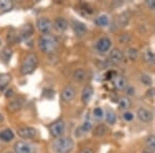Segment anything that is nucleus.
<instances>
[{"mask_svg":"<svg viewBox=\"0 0 155 153\" xmlns=\"http://www.w3.org/2000/svg\"><path fill=\"white\" fill-rule=\"evenodd\" d=\"M38 47L41 52L46 54H52L57 51L59 47V42L56 36L52 34H42L38 39Z\"/></svg>","mask_w":155,"mask_h":153,"instance_id":"f257e3e1","label":"nucleus"},{"mask_svg":"<svg viewBox=\"0 0 155 153\" xmlns=\"http://www.w3.org/2000/svg\"><path fill=\"white\" fill-rule=\"evenodd\" d=\"M52 147L56 153H71L74 150V144L71 138L60 137L53 142Z\"/></svg>","mask_w":155,"mask_h":153,"instance_id":"f03ea898","label":"nucleus"},{"mask_svg":"<svg viewBox=\"0 0 155 153\" xmlns=\"http://www.w3.org/2000/svg\"><path fill=\"white\" fill-rule=\"evenodd\" d=\"M37 56L33 53H29L26 57L24 58L23 62L21 64V72L23 75H30L35 71L37 66Z\"/></svg>","mask_w":155,"mask_h":153,"instance_id":"7ed1b4c3","label":"nucleus"},{"mask_svg":"<svg viewBox=\"0 0 155 153\" xmlns=\"http://www.w3.org/2000/svg\"><path fill=\"white\" fill-rule=\"evenodd\" d=\"M64 130H65V122L62 119H59L55 121L54 123L51 124L50 126V134L53 135L54 138H60L63 135Z\"/></svg>","mask_w":155,"mask_h":153,"instance_id":"20e7f679","label":"nucleus"},{"mask_svg":"<svg viewBox=\"0 0 155 153\" xmlns=\"http://www.w3.org/2000/svg\"><path fill=\"white\" fill-rule=\"evenodd\" d=\"M15 153H34L35 148L29 142L25 141H19L15 144Z\"/></svg>","mask_w":155,"mask_h":153,"instance_id":"39448f33","label":"nucleus"},{"mask_svg":"<svg viewBox=\"0 0 155 153\" xmlns=\"http://www.w3.org/2000/svg\"><path fill=\"white\" fill-rule=\"evenodd\" d=\"M137 116L140 119V121L144 123H150L153 121V113L146 108H140L137 111Z\"/></svg>","mask_w":155,"mask_h":153,"instance_id":"423d86ee","label":"nucleus"},{"mask_svg":"<svg viewBox=\"0 0 155 153\" xmlns=\"http://www.w3.org/2000/svg\"><path fill=\"white\" fill-rule=\"evenodd\" d=\"M36 27L41 33L47 34L51 31L52 29V22L50 21L48 18H45V17H41V18H38L36 21Z\"/></svg>","mask_w":155,"mask_h":153,"instance_id":"0eeeda50","label":"nucleus"},{"mask_svg":"<svg viewBox=\"0 0 155 153\" xmlns=\"http://www.w3.org/2000/svg\"><path fill=\"white\" fill-rule=\"evenodd\" d=\"M112 47V41L107 36L99 38L96 42V50L99 53H107Z\"/></svg>","mask_w":155,"mask_h":153,"instance_id":"6e6552de","label":"nucleus"},{"mask_svg":"<svg viewBox=\"0 0 155 153\" xmlns=\"http://www.w3.org/2000/svg\"><path fill=\"white\" fill-rule=\"evenodd\" d=\"M18 135L22 138V139L30 140V139H33V138L36 135V130L34 129L33 127L24 126V127H21V128L18 129Z\"/></svg>","mask_w":155,"mask_h":153,"instance_id":"1a4fd4ad","label":"nucleus"},{"mask_svg":"<svg viewBox=\"0 0 155 153\" xmlns=\"http://www.w3.org/2000/svg\"><path fill=\"white\" fill-rule=\"evenodd\" d=\"M110 61L114 64H119L124 60V54L120 49H113L110 52Z\"/></svg>","mask_w":155,"mask_h":153,"instance_id":"9d476101","label":"nucleus"},{"mask_svg":"<svg viewBox=\"0 0 155 153\" xmlns=\"http://www.w3.org/2000/svg\"><path fill=\"white\" fill-rule=\"evenodd\" d=\"M76 95V90L71 86H65L61 92V98L64 102H71Z\"/></svg>","mask_w":155,"mask_h":153,"instance_id":"9b49d317","label":"nucleus"},{"mask_svg":"<svg viewBox=\"0 0 155 153\" xmlns=\"http://www.w3.org/2000/svg\"><path fill=\"white\" fill-rule=\"evenodd\" d=\"M74 33L76 35L78 36H84L85 34L87 33L88 29H87V26L85 25L84 23L82 22H79V21H74Z\"/></svg>","mask_w":155,"mask_h":153,"instance_id":"f8f14e48","label":"nucleus"},{"mask_svg":"<svg viewBox=\"0 0 155 153\" xmlns=\"http://www.w3.org/2000/svg\"><path fill=\"white\" fill-rule=\"evenodd\" d=\"M113 84H114V86H115V88H116V89L124 90L126 88V86H127V81H126V79L124 77L117 75V76H115L114 80H113Z\"/></svg>","mask_w":155,"mask_h":153,"instance_id":"ddd939ff","label":"nucleus"},{"mask_svg":"<svg viewBox=\"0 0 155 153\" xmlns=\"http://www.w3.org/2000/svg\"><path fill=\"white\" fill-rule=\"evenodd\" d=\"M67 26H68V24H67V21L64 18H62V17H59V18L55 19L54 27L56 28L57 31H59V32L65 31V30L67 29Z\"/></svg>","mask_w":155,"mask_h":153,"instance_id":"4468645a","label":"nucleus"},{"mask_svg":"<svg viewBox=\"0 0 155 153\" xmlns=\"http://www.w3.org/2000/svg\"><path fill=\"white\" fill-rule=\"evenodd\" d=\"M93 88L91 86H85L83 89V92H82V101L84 104H88L91 99L92 95H93Z\"/></svg>","mask_w":155,"mask_h":153,"instance_id":"2eb2a0df","label":"nucleus"},{"mask_svg":"<svg viewBox=\"0 0 155 153\" xmlns=\"http://www.w3.org/2000/svg\"><path fill=\"white\" fill-rule=\"evenodd\" d=\"M144 61L149 65H154L155 64V53L152 51L151 49H147L143 54Z\"/></svg>","mask_w":155,"mask_h":153,"instance_id":"dca6fc26","label":"nucleus"},{"mask_svg":"<svg viewBox=\"0 0 155 153\" xmlns=\"http://www.w3.org/2000/svg\"><path fill=\"white\" fill-rule=\"evenodd\" d=\"M104 117H106V121L107 124L110 125H114L117 121V115L115 113L114 110L112 109H107L106 111V114H104Z\"/></svg>","mask_w":155,"mask_h":153,"instance_id":"f3484780","label":"nucleus"},{"mask_svg":"<svg viewBox=\"0 0 155 153\" xmlns=\"http://www.w3.org/2000/svg\"><path fill=\"white\" fill-rule=\"evenodd\" d=\"M12 81V77L8 74H1L0 75V91H3L8 86Z\"/></svg>","mask_w":155,"mask_h":153,"instance_id":"a211bd4d","label":"nucleus"},{"mask_svg":"<svg viewBox=\"0 0 155 153\" xmlns=\"http://www.w3.org/2000/svg\"><path fill=\"white\" fill-rule=\"evenodd\" d=\"M14 138H15V135L12 129L6 128V129H3L2 131H0V139L3 142H11Z\"/></svg>","mask_w":155,"mask_h":153,"instance_id":"6ab92c4d","label":"nucleus"},{"mask_svg":"<svg viewBox=\"0 0 155 153\" xmlns=\"http://www.w3.org/2000/svg\"><path fill=\"white\" fill-rule=\"evenodd\" d=\"M22 106H23V100L16 98L9 102L7 108H8V110L11 112H16V111H19V110L22 108Z\"/></svg>","mask_w":155,"mask_h":153,"instance_id":"aec40b11","label":"nucleus"},{"mask_svg":"<svg viewBox=\"0 0 155 153\" xmlns=\"http://www.w3.org/2000/svg\"><path fill=\"white\" fill-rule=\"evenodd\" d=\"M118 107L120 108V110H125V111H127V109H129L131 107V100L126 96L120 97L118 100Z\"/></svg>","mask_w":155,"mask_h":153,"instance_id":"412c9836","label":"nucleus"},{"mask_svg":"<svg viewBox=\"0 0 155 153\" xmlns=\"http://www.w3.org/2000/svg\"><path fill=\"white\" fill-rule=\"evenodd\" d=\"M107 132V127L104 124H98L95 128L93 129V135L96 137H104Z\"/></svg>","mask_w":155,"mask_h":153,"instance_id":"4be33fe9","label":"nucleus"},{"mask_svg":"<svg viewBox=\"0 0 155 153\" xmlns=\"http://www.w3.org/2000/svg\"><path fill=\"white\" fill-rule=\"evenodd\" d=\"M110 23V20L107 18V16L106 15H101V16H98L97 18L95 19V24L97 26L99 27H106Z\"/></svg>","mask_w":155,"mask_h":153,"instance_id":"5701e85b","label":"nucleus"},{"mask_svg":"<svg viewBox=\"0 0 155 153\" xmlns=\"http://www.w3.org/2000/svg\"><path fill=\"white\" fill-rule=\"evenodd\" d=\"M145 144L149 150L155 152V135H150L145 140Z\"/></svg>","mask_w":155,"mask_h":153,"instance_id":"b1692460","label":"nucleus"},{"mask_svg":"<svg viewBox=\"0 0 155 153\" xmlns=\"http://www.w3.org/2000/svg\"><path fill=\"white\" fill-rule=\"evenodd\" d=\"M86 78V72H85L84 69L79 68L77 71L74 72V79L76 80L77 82H83Z\"/></svg>","mask_w":155,"mask_h":153,"instance_id":"393cba45","label":"nucleus"},{"mask_svg":"<svg viewBox=\"0 0 155 153\" xmlns=\"http://www.w3.org/2000/svg\"><path fill=\"white\" fill-rule=\"evenodd\" d=\"M12 6H14V4H12V1H11V0H0V11H11Z\"/></svg>","mask_w":155,"mask_h":153,"instance_id":"a878e982","label":"nucleus"},{"mask_svg":"<svg viewBox=\"0 0 155 153\" xmlns=\"http://www.w3.org/2000/svg\"><path fill=\"white\" fill-rule=\"evenodd\" d=\"M32 32H33V28H32L31 25H25V26H23V28L21 29V34L20 35L23 38H27V37L31 35Z\"/></svg>","mask_w":155,"mask_h":153,"instance_id":"bb28decb","label":"nucleus"},{"mask_svg":"<svg viewBox=\"0 0 155 153\" xmlns=\"http://www.w3.org/2000/svg\"><path fill=\"white\" fill-rule=\"evenodd\" d=\"M140 81H141L142 84L145 85V86H147V87L152 86V83H153L152 78L147 74H142L141 76H140Z\"/></svg>","mask_w":155,"mask_h":153,"instance_id":"cd10ccee","label":"nucleus"},{"mask_svg":"<svg viewBox=\"0 0 155 153\" xmlns=\"http://www.w3.org/2000/svg\"><path fill=\"white\" fill-rule=\"evenodd\" d=\"M137 56H139V51H137V49H134V48L128 49V51H127V57H128L129 59L136 60L137 58Z\"/></svg>","mask_w":155,"mask_h":153,"instance_id":"c85d7f7f","label":"nucleus"},{"mask_svg":"<svg viewBox=\"0 0 155 153\" xmlns=\"http://www.w3.org/2000/svg\"><path fill=\"white\" fill-rule=\"evenodd\" d=\"M122 117H123V119L125 120V121L127 122H130L132 121V120L134 119V115L132 114L131 112H129V111H125L122 114Z\"/></svg>","mask_w":155,"mask_h":153,"instance_id":"c756f323","label":"nucleus"},{"mask_svg":"<svg viewBox=\"0 0 155 153\" xmlns=\"http://www.w3.org/2000/svg\"><path fill=\"white\" fill-rule=\"evenodd\" d=\"M104 110L101 109V108H95L93 111V115L94 117L96 118V119H102V117H104Z\"/></svg>","mask_w":155,"mask_h":153,"instance_id":"7c9ffc66","label":"nucleus"},{"mask_svg":"<svg viewBox=\"0 0 155 153\" xmlns=\"http://www.w3.org/2000/svg\"><path fill=\"white\" fill-rule=\"evenodd\" d=\"M81 129L83 130V131H85V132L90 131V130L92 129V123L90 121H88V120H86V121H84L83 124H82Z\"/></svg>","mask_w":155,"mask_h":153,"instance_id":"2f4dec72","label":"nucleus"},{"mask_svg":"<svg viewBox=\"0 0 155 153\" xmlns=\"http://www.w3.org/2000/svg\"><path fill=\"white\" fill-rule=\"evenodd\" d=\"M130 35L129 34H127V33H124V34H122L121 36L119 37V41L121 44H126V42H128L129 41H130Z\"/></svg>","mask_w":155,"mask_h":153,"instance_id":"473e14b6","label":"nucleus"},{"mask_svg":"<svg viewBox=\"0 0 155 153\" xmlns=\"http://www.w3.org/2000/svg\"><path fill=\"white\" fill-rule=\"evenodd\" d=\"M125 91H126V94L129 95V96L136 95V88H134V86H128V85H127L126 88H125Z\"/></svg>","mask_w":155,"mask_h":153,"instance_id":"72a5a7b5","label":"nucleus"},{"mask_svg":"<svg viewBox=\"0 0 155 153\" xmlns=\"http://www.w3.org/2000/svg\"><path fill=\"white\" fill-rule=\"evenodd\" d=\"M146 5L151 11H155V0H146Z\"/></svg>","mask_w":155,"mask_h":153,"instance_id":"f704fd0d","label":"nucleus"},{"mask_svg":"<svg viewBox=\"0 0 155 153\" xmlns=\"http://www.w3.org/2000/svg\"><path fill=\"white\" fill-rule=\"evenodd\" d=\"M80 153H94L93 149H91V148H84V149H82Z\"/></svg>","mask_w":155,"mask_h":153,"instance_id":"c9c22d12","label":"nucleus"},{"mask_svg":"<svg viewBox=\"0 0 155 153\" xmlns=\"http://www.w3.org/2000/svg\"><path fill=\"white\" fill-rule=\"evenodd\" d=\"M12 92H14V90H12V89H8V90H7V92L5 93V96H6V97L12 96V95L14 94V93H12Z\"/></svg>","mask_w":155,"mask_h":153,"instance_id":"e433bc0d","label":"nucleus"},{"mask_svg":"<svg viewBox=\"0 0 155 153\" xmlns=\"http://www.w3.org/2000/svg\"><path fill=\"white\" fill-rule=\"evenodd\" d=\"M3 120H4V118H3V116H2L1 113H0V123H1V122H3Z\"/></svg>","mask_w":155,"mask_h":153,"instance_id":"4c0bfd02","label":"nucleus"},{"mask_svg":"<svg viewBox=\"0 0 155 153\" xmlns=\"http://www.w3.org/2000/svg\"><path fill=\"white\" fill-rule=\"evenodd\" d=\"M6 153H15V152H6Z\"/></svg>","mask_w":155,"mask_h":153,"instance_id":"58836bf2","label":"nucleus"},{"mask_svg":"<svg viewBox=\"0 0 155 153\" xmlns=\"http://www.w3.org/2000/svg\"><path fill=\"white\" fill-rule=\"evenodd\" d=\"M144 153H150V152H144Z\"/></svg>","mask_w":155,"mask_h":153,"instance_id":"ea45409f","label":"nucleus"}]
</instances>
